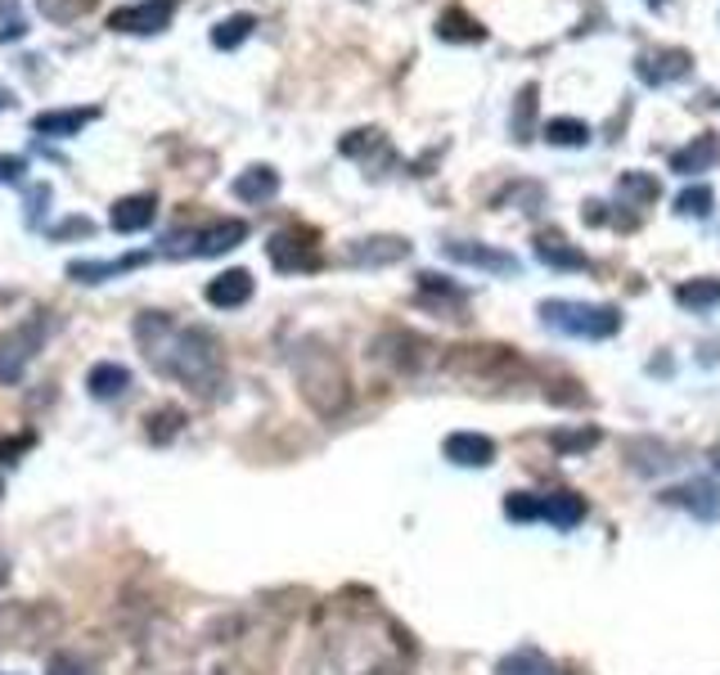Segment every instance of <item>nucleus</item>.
I'll return each instance as SVG.
<instances>
[{
    "label": "nucleus",
    "mask_w": 720,
    "mask_h": 675,
    "mask_svg": "<svg viewBox=\"0 0 720 675\" xmlns=\"http://www.w3.org/2000/svg\"><path fill=\"white\" fill-rule=\"evenodd\" d=\"M135 343H140L144 360L154 365L163 379L189 388L194 396H216V388L225 383L216 338L194 329V324H176L163 311H144L135 320Z\"/></svg>",
    "instance_id": "nucleus-1"
},
{
    "label": "nucleus",
    "mask_w": 720,
    "mask_h": 675,
    "mask_svg": "<svg viewBox=\"0 0 720 675\" xmlns=\"http://www.w3.org/2000/svg\"><path fill=\"white\" fill-rule=\"evenodd\" d=\"M293 379H297L302 401H307L320 419H338L352 405L347 369H343V360H338V352H329L320 338H311V343H302L293 352Z\"/></svg>",
    "instance_id": "nucleus-2"
},
{
    "label": "nucleus",
    "mask_w": 720,
    "mask_h": 675,
    "mask_svg": "<svg viewBox=\"0 0 720 675\" xmlns=\"http://www.w3.org/2000/svg\"><path fill=\"white\" fill-rule=\"evenodd\" d=\"M541 320L554 333H567V338H613L622 329V316L613 307L563 303V297H550V303H541Z\"/></svg>",
    "instance_id": "nucleus-3"
},
{
    "label": "nucleus",
    "mask_w": 720,
    "mask_h": 675,
    "mask_svg": "<svg viewBox=\"0 0 720 675\" xmlns=\"http://www.w3.org/2000/svg\"><path fill=\"white\" fill-rule=\"evenodd\" d=\"M46 333H50V324L42 316L27 320V324H14L10 333H0V383L23 379L27 365L36 360V352L46 347Z\"/></svg>",
    "instance_id": "nucleus-4"
},
{
    "label": "nucleus",
    "mask_w": 720,
    "mask_h": 675,
    "mask_svg": "<svg viewBox=\"0 0 720 675\" xmlns=\"http://www.w3.org/2000/svg\"><path fill=\"white\" fill-rule=\"evenodd\" d=\"M271 267L284 275H302L320 267V248H316V230L307 225H288V230L271 235Z\"/></svg>",
    "instance_id": "nucleus-5"
},
{
    "label": "nucleus",
    "mask_w": 720,
    "mask_h": 675,
    "mask_svg": "<svg viewBox=\"0 0 720 675\" xmlns=\"http://www.w3.org/2000/svg\"><path fill=\"white\" fill-rule=\"evenodd\" d=\"M248 239V221H212L208 230H194V235H180V257H221V252H231L235 244Z\"/></svg>",
    "instance_id": "nucleus-6"
},
{
    "label": "nucleus",
    "mask_w": 720,
    "mask_h": 675,
    "mask_svg": "<svg viewBox=\"0 0 720 675\" xmlns=\"http://www.w3.org/2000/svg\"><path fill=\"white\" fill-rule=\"evenodd\" d=\"M450 261H460V267H477V271H496V275H518V257L514 252H500V248H486V244H464L455 239L441 248Z\"/></svg>",
    "instance_id": "nucleus-7"
},
{
    "label": "nucleus",
    "mask_w": 720,
    "mask_h": 675,
    "mask_svg": "<svg viewBox=\"0 0 720 675\" xmlns=\"http://www.w3.org/2000/svg\"><path fill=\"white\" fill-rule=\"evenodd\" d=\"M172 14H176V0H144V5H135V10H118L108 19V27L154 36V32H163L172 23Z\"/></svg>",
    "instance_id": "nucleus-8"
},
{
    "label": "nucleus",
    "mask_w": 720,
    "mask_h": 675,
    "mask_svg": "<svg viewBox=\"0 0 720 675\" xmlns=\"http://www.w3.org/2000/svg\"><path fill=\"white\" fill-rule=\"evenodd\" d=\"M441 450H446V460L460 464V469H486L496 460V441L482 437V433H450L441 441Z\"/></svg>",
    "instance_id": "nucleus-9"
},
{
    "label": "nucleus",
    "mask_w": 720,
    "mask_h": 675,
    "mask_svg": "<svg viewBox=\"0 0 720 675\" xmlns=\"http://www.w3.org/2000/svg\"><path fill=\"white\" fill-rule=\"evenodd\" d=\"M154 216H158V199H154V194H131V199H118V203H113L108 225H113L118 235H140V230H149V225H154Z\"/></svg>",
    "instance_id": "nucleus-10"
},
{
    "label": "nucleus",
    "mask_w": 720,
    "mask_h": 675,
    "mask_svg": "<svg viewBox=\"0 0 720 675\" xmlns=\"http://www.w3.org/2000/svg\"><path fill=\"white\" fill-rule=\"evenodd\" d=\"M248 297H252V275L248 271H225V275H216L208 284V303L216 311H235V307L248 303Z\"/></svg>",
    "instance_id": "nucleus-11"
},
{
    "label": "nucleus",
    "mask_w": 720,
    "mask_h": 675,
    "mask_svg": "<svg viewBox=\"0 0 720 675\" xmlns=\"http://www.w3.org/2000/svg\"><path fill=\"white\" fill-rule=\"evenodd\" d=\"M99 118V108H50V112H36L32 118V131L36 135H78L86 122Z\"/></svg>",
    "instance_id": "nucleus-12"
},
{
    "label": "nucleus",
    "mask_w": 720,
    "mask_h": 675,
    "mask_svg": "<svg viewBox=\"0 0 720 675\" xmlns=\"http://www.w3.org/2000/svg\"><path fill=\"white\" fill-rule=\"evenodd\" d=\"M685 72H689V55L685 50H658V55H644L639 59V78L653 82V86L685 78Z\"/></svg>",
    "instance_id": "nucleus-13"
},
{
    "label": "nucleus",
    "mask_w": 720,
    "mask_h": 675,
    "mask_svg": "<svg viewBox=\"0 0 720 675\" xmlns=\"http://www.w3.org/2000/svg\"><path fill=\"white\" fill-rule=\"evenodd\" d=\"M144 252H131V257H118V261H72L68 267V275L78 280V284H99V280H108V275H122V271H135V267H144Z\"/></svg>",
    "instance_id": "nucleus-14"
},
{
    "label": "nucleus",
    "mask_w": 720,
    "mask_h": 675,
    "mask_svg": "<svg viewBox=\"0 0 720 675\" xmlns=\"http://www.w3.org/2000/svg\"><path fill=\"white\" fill-rule=\"evenodd\" d=\"M275 190H280L275 167H248L235 180V199H244V203H267V199H275Z\"/></svg>",
    "instance_id": "nucleus-15"
},
{
    "label": "nucleus",
    "mask_w": 720,
    "mask_h": 675,
    "mask_svg": "<svg viewBox=\"0 0 720 675\" xmlns=\"http://www.w3.org/2000/svg\"><path fill=\"white\" fill-rule=\"evenodd\" d=\"M86 388H91L95 401H118V396L131 388V374H127V365L104 360V365H95V369L86 374Z\"/></svg>",
    "instance_id": "nucleus-16"
},
{
    "label": "nucleus",
    "mask_w": 720,
    "mask_h": 675,
    "mask_svg": "<svg viewBox=\"0 0 720 675\" xmlns=\"http://www.w3.org/2000/svg\"><path fill=\"white\" fill-rule=\"evenodd\" d=\"M541 518L554 522V528H577V522L586 518V500L577 492H554V496H541Z\"/></svg>",
    "instance_id": "nucleus-17"
},
{
    "label": "nucleus",
    "mask_w": 720,
    "mask_h": 675,
    "mask_svg": "<svg viewBox=\"0 0 720 675\" xmlns=\"http://www.w3.org/2000/svg\"><path fill=\"white\" fill-rule=\"evenodd\" d=\"M536 257L545 261V267H554V271H581V267H586L581 248L567 244L563 235H541V239H536Z\"/></svg>",
    "instance_id": "nucleus-18"
},
{
    "label": "nucleus",
    "mask_w": 720,
    "mask_h": 675,
    "mask_svg": "<svg viewBox=\"0 0 720 675\" xmlns=\"http://www.w3.org/2000/svg\"><path fill=\"white\" fill-rule=\"evenodd\" d=\"M410 252L405 239H361L352 248V261L356 267H392V261H401Z\"/></svg>",
    "instance_id": "nucleus-19"
},
{
    "label": "nucleus",
    "mask_w": 720,
    "mask_h": 675,
    "mask_svg": "<svg viewBox=\"0 0 720 675\" xmlns=\"http://www.w3.org/2000/svg\"><path fill=\"white\" fill-rule=\"evenodd\" d=\"M716 158H720V140H716V135H698L689 149H680V154L671 158V167H675L680 176H694V171H707Z\"/></svg>",
    "instance_id": "nucleus-20"
},
{
    "label": "nucleus",
    "mask_w": 720,
    "mask_h": 675,
    "mask_svg": "<svg viewBox=\"0 0 720 675\" xmlns=\"http://www.w3.org/2000/svg\"><path fill=\"white\" fill-rule=\"evenodd\" d=\"M675 303L689 307V311H707L720 303V280H685L675 288Z\"/></svg>",
    "instance_id": "nucleus-21"
},
{
    "label": "nucleus",
    "mask_w": 720,
    "mask_h": 675,
    "mask_svg": "<svg viewBox=\"0 0 720 675\" xmlns=\"http://www.w3.org/2000/svg\"><path fill=\"white\" fill-rule=\"evenodd\" d=\"M496 675H558V666H554L550 658L532 653V649H522V653H509V658L496 666Z\"/></svg>",
    "instance_id": "nucleus-22"
},
{
    "label": "nucleus",
    "mask_w": 720,
    "mask_h": 675,
    "mask_svg": "<svg viewBox=\"0 0 720 675\" xmlns=\"http://www.w3.org/2000/svg\"><path fill=\"white\" fill-rule=\"evenodd\" d=\"M252 27H257V19H252V14H231V19H225V23L212 32V46H216V50H235V46L244 42V36H248Z\"/></svg>",
    "instance_id": "nucleus-23"
},
{
    "label": "nucleus",
    "mask_w": 720,
    "mask_h": 675,
    "mask_svg": "<svg viewBox=\"0 0 720 675\" xmlns=\"http://www.w3.org/2000/svg\"><path fill=\"white\" fill-rule=\"evenodd\" d=\"M703 496H711L707 486H675V492H666V500H671V505H694L703 518H711V513L720 509V500H703Z\"/></svg>",
    "instance_id": "nucleus-24"
},
{
    "label": "nucleus",
    "mask_w": 720,
    "mask_h": 675,
    "mask_svg": "<svg viewBox=\"0 0 720 675\" xmlns=\"http://www.w3.org/2000/svg\"><path fill=\"white\" fill-rule=\"evenodd\" d=\"M545 135H550V144H586L590 127H586V122H573V118H554V122L545 127Z\"/></svg>",
    "instance_id": "nucleus-25"
},
{
    "label": "nucleus",
    "mask_w": 720,
    "mask_h": 675,
    "mask_svg": "<svg viewBox=\"0 0 720 675\" xmlns=\"http://www.w3.org/2000/svg\"><path fill=\"white\" fill-rule=\"evenodd\" d=\"M505 513H509L514 522H536V518H541V496H527V492H514V496L505 500Z\"/></svg>",
    "instance_id": "nucleus-26"
},
{
    "label": "nucleus",
    "mask_w": 720,
    "mask_h": 675,
    "mask_svg": "<svg viewBox=\"0 0 720 675\" xmlns=\"http://www.w3.org/2000/svg\"><path fill=\"white\" fill-rule=\"evenodd\" d=\"M441 36H446V42H455V36H469V42H482V27H477L473 19H464V14H446V19H441Z\"/></svg>",
    "instance_id": "nucleus-27"
},
{
    "label": "nucleus",
    "mask_w": 720,
    "mask_h": 675,
    "mask_svg": "<svg viewBox=\"0 0 720 675\" xmlns=\"http://www.w3.org/2000/svg\"><path fill=\"white\" fill-rule=\"evenodd\" d=\"M675 208L689 212V216H707L711 212V190H707V185H698V190H685V194L675 199Z\"/></svg>",
    "instance_id": "nucleus-28"
},
{
    "label": "nucleus",
    "mask_w": 720,
    "mask_h": 675,
    "mask_svg": "<svg viewBox=\"0 0 720 675\" xmlns=\"http://www.w3.org/2000/svg\"><path fill=\"white\" fill-rule=\"evenodd\" d=\"M594 441H599L594 428H586V433H554V446L558 450H590Z\"/></svg>",
    "instance_id": "nucleus-29"
},
{
    "label": "nucleus",
    "mask_w": 720,
    "mask_h": 675,
    "mask_svg": "<svg viewBox=\"0 0 720 675\" xmlns=\"http://www.w3.org/2000/svg\"><path fill=\"white\" fill-rule=\"evenodd\" d=\"M42 10H46L50 19H59V23H63V19H72V14L82 10V0H42Z\"/></svg>",
    "instance_id": "nucleus-30"
},
{
    "label": "nucleus",
    "mask_w": 720,
    "mask_h": 675,
    "mask_svg": "<svg viewBox=\"0 0 720 675\" xmlns=\"http://www.w3.org/2000/svg\"><path fill=\"white\" fill-rule=\"evenodd\" d=\"M50 675H95V671L82 658H55L50 662Z\"/></svg>",
    "instance_id": "nucleus-31"
},
{
    "label": "nucleus",
    "mask_w": 720,
    "mask_h": 675,
    "mask_svg": "<svg viewBox=\"0 0 720 675\" xmlns=\"http://www.w3.org/2000/svg\"><path fill=\"white\" fill-rule=\"evenodd\" d=\"M27 171V163L23 158H14V154H0V185H5V180H19Z\"/></svg>",
    "instance_id": "nucleus-32"
},
{
    "label": "nucleus",
    "mask_w": 720,
    "mask_h": 675,
    "mask_svg": "<svg viewBox=\"0 0 720 675\" xmlns=\"http://www.w3.org/2000/svg\"><path fill=\"white\" fill-rule=\"evenodd\" d=\"M23 446H27V437H5V441H0V464H14V455Z\"/></svg>",
    "instance_id": "nucleus-33"
},
{
    "label": "nucleus",
    "mask_w": 720,
    "mask_h": 675,
    "mask_svg": "<svg viewBox=\"0 0 720 675\" xmlns=\"http://www.w3.org/2000/svg\"><path fill=\"white\" fill-rule=\"evenodd\" d=\"M10 99H14V95H10L5 86H0V108H10Z\"/></svg>",
    "instance_id": "nucleus-34"
},
{
    "label": "nucleus",
    "mask_w": 720,
    "mask_h": 675,
    "mask_svg": "<svg viewBox=\"0 0 720 675\" xmlns=\"http://www.w3.org/2000/svg\"><path fill=\"white\" fill-rule=\"evenodd\" d=\"M711 469H716V473H720V446H716V450H711Z\"/></svg>",
    "instance_id": "nucleus-35"
}]
</instances>
